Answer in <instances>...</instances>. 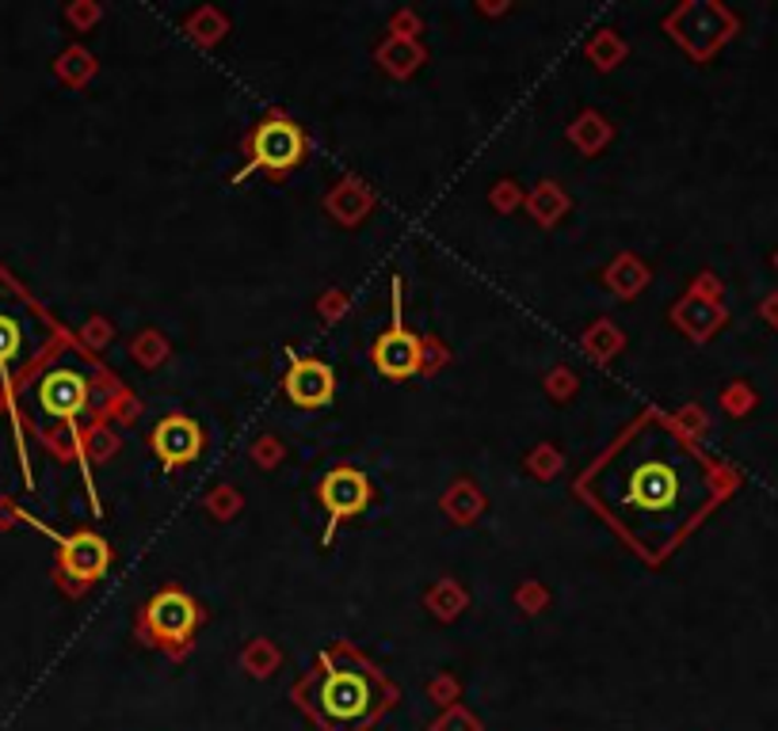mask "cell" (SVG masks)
<instances>
[{
    "instance_id": "6da1fadb",
    "label": "cell",
    "mask_w": 778,
    "mask_h": 731,
    "mask_svg": "<svg viewBox=\"0 0 778 731\" xmlns=\"http://www.w3.org/2000/svg\"><path fill=\"white\" fill-rule=\"evenodd\" d=\"M580 495L645 557H664L718 503L710 457L649 412L580 477Z\"/></svg>"
},
{
    "instance_id": "7a4b0ae2",
    "label": "cell",
    "mask_w": 778,
    "mask_h": 731,
    "mask_svg": "<svg viewBox=\"0 0 778 731\" xmlns=\"http://www.w3.org/2000/svg\"><path fill=\"white\" fill-rule=\"evenodd\" d=\"M291 697L320 731H371L393 705L397 689L351 644H332L317 655L306 678L294 682Z\"/></svg>"
},
{
    "instance_id": "3957f363",
    "label": "cell",
    "mask_w": 778,
    "mask_h": 731,
    "mask_svg": "<svg viewBox=\"0 0 778 731\" xmlns=\"http://www.w3.org/2000/svg\"><path fill=\"white\" fill-rule=\"evenodd\" d=\"M50 340V320L31 301L12 278L0 275V404L12 408L15 415V381L38 358L43 343ZM20 423V415H15Z\"/></svg>"
},
{
    "instance_id": "277c9868",
    "label": "cell",
    "mask_w": 778,
    "mask_h": 731,
    "mask_svg": "<svg viewBox=\"0 0 778 731\" xmlns=\"http://www.w3.org/2000/svg\"><path fill=\"white\" fill-rule=\"evenodd\" d=\"M302 160H306V134L298 130V123L286 115H268L248 138V164L234 175V183H245L252 172L286 175Z\"/></svg>"
},
{
    "instance_id": "5b68a950",
    "label": "cell",
    "mask_w": 778,
    "mask_h": 731,
    "mask_svg": "<svg viewBox=\"0 0 778 731\" xmlns=\"http://www.w3.org/2000/svg\"><path fill=\"white\" fill-rule=\"evenodd\" d=\"M142 625H146V637L154 640L157 648H165V652H183L199 629V606L191 594L168 586V591L149 598Z\"/></svg>"
},
{
    "instance_id": "8992f818",
    "label": "cell",
    "mask_w": 778,
    "mask_h": 731,
    "mask_svg": "<svg viewBox=\"0 0 778 731\" xmlns=\"http://www.w3.org/2000/svg\"><path fill=\"white\" fill-rule=\"evenodd\" d=\"M374 366L390 381H405L420 369V335L405 328V312H401V278H393V324L379 335L371 351Z\"/></svg>"
},
{
    "instance_id": "52a82bcc",
    "label": "cell",
    "mask_w": 778,
    "mask_h": 731,
    "mask_svg": "<svg viewBox=\"0 0 778 731\" xmlns=\"http://www.w3.org/2000/svg\"><path fill=\"white\" fill-rule=\"evenodd\" d=\"M371 500H374V488H371V480H367V472L351 469V465H340V469L325 472V480H320V503H325V511H328L325 545L332 541L340 522L359 518V514L371 507Z\"/></svg>"
},
{
    "instance_id": "ba28073f",
    "label": "cell",
    "mask_w": 778,
    "mask_h": 731,
    "mask_svg": "<svg viewBox=\"0 0 778 731\" xmlns=\"http://www.w3.org/2000/svg\"><path fill=\"white\" fill-rule=\"evenodd\" d=\"M23 518L31 522V526H38L46 537H50L54 545L61 549V572L74 575L80 583H95L103 572L111 568V549L108 541H103L100 534H88V529H77V534H54L50 526H43L38 518H31V514H23Z\"/></svg>"
},
{
    "instance_id": "9c48e42d",
    "label": "cell",
    "mask_w": 778,
    "mask_h": 731,
    "mask_svg": "<svg viewBox=\"0 0 778 731\" xmlns=\"http://www.w3.org/2000/svg\"><path fill=\"white\" fill-rule=\"evenodd\" d=\"M206 438L191 415H165L154 431H149V449L157 454V461L165 469H183V465L199 461Z\"/></svg>"
},
{
    "instance_id": "30bf717a",
    "label": "cell",
    "mask_w": 778,
    "mask_h": 731,
    "mask_svg": "<svg viewBox=\"0 0 778 731\" xmlns=\"http://www.w3.org/2000/svg\"><path fill=\"white\" fill-rule=\"evenodd\" d=\"M35 400H38V408H43V415L74 423L88 408V377L69 366L46 369L43 381H38V389H35Z\"/></svg>"
},
{
    "instance_id": "8fae6325",
    "label": "cell",
    "mask_w": 778,
    "mask_h": 731,
    "mask_svg": "<svg viewBox=\"0 0 778 731\" xmlns=\"http://www.w3.org/2000/svg\"><path fill=\"white\" fill-rule=\"evenodd\" d=\"M286 400L298 408H325L336 397V374L320 358H298L291 355V369H286Z\"/></svg>"
},
{
    "instance_id": "7c38bea8",
    "label": "cell",
    "mask_w": 778,
    "mask_h": 731,
    "mask_svg": "<svg viewBox=\"0 0 778 731\" xmlns=\"http://www.w3.org/2000/svg\"><path fill=\"white\" fill-rule=\"evenodd\" d=\"M436 731H473V724H470V720H454V724H451V720H443V724H439Z\"/></svg>"
}]
</instances>
